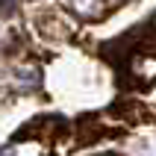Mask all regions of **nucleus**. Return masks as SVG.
I'll return each mask as SVG.
<instances>
[{
	"mask_svg": "<svg viewBox=\"0 0 156 156\" xmlns=\"http://www.w3.org/2000/svg\"><path fill=\"white\" fill-rule=\"evenodd\" d=\"M15 3L18 0H0V15H12L15 12Z\"/></svg>",
	"mask_w": 156,
	"mask_h": 156,
	"instance_id": "obj_1",
	"label": "nucleus"
}]
</instances>
